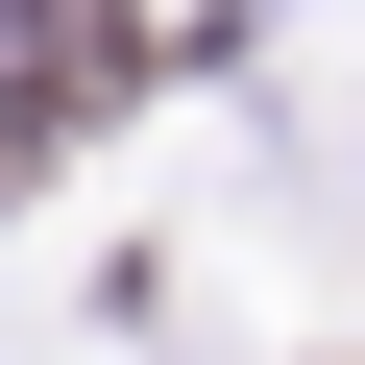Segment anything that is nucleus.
I'll use <instances>...</instances> for the list:
<instances>
[{"instance_id":"f257e3e1","label":"nucleus","mask_w":365,"mask_h":365,"mask_svg":"<svg viewBox=\"0 0 365 365\" xmlns=\"http://www.w3.org/2000/svg\"><path fill=\"white\" fill-rule=\"evenodd\" d=\"M98 49H122V0H0V122H25V146H49V122H98V98H122Z\"/></svg>"}]
</instances>
